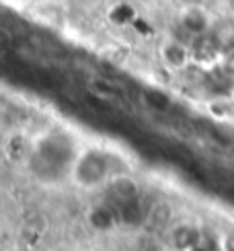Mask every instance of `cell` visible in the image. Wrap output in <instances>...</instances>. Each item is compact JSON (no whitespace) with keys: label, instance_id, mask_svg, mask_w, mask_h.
<instances>
[{"label":"cell","instance_id":"cell-6","mask_svg":"<svg viewBox=\"0 0 234 251\" xmlns=\"http://www.w3.org/2000/svg\"><path fill=\"white\" fill-rule=\"evenodd\" d=\"M222 70L226 72V75L234 76V50H228V51H222Z\"/></svg>","mask_w":234,"mask_h":251},{"label":"cell","instance_id":"cell-8","mask_svg":"<svg viewBox=\"0 0 234 251\" xmlns=\"http://www.w3.org/2000/svg\"><path fill=\"white\" fill-rule=\"evenodd\" d=\"M10 46H13V33L0 25V51H6Z\"/></svg>","mask_w":234,"mask_h":251},{"label":"cell","instance_id":"cell-7","mask_svg":"<svg viewBox=\"0 0 234 251\" xmlns=\"http://www.w3.org/2000/svg\"><path fill=\"white\" fill-rule=\"evenodd\" d=\"M220 249L222 251H234V228H230V231L222 233L220 237Z\"/></svg>","mask_w":234,"mask_h":251},{"label":"cell","instance_id":"cell-2","mask_svg":"<svg viewBox=\"0 0 234 251\" xmlns=\"http://www.w3.org/2000/svg\"><path fill=\"white\" fill-rule=\"evenodd\" d=\"M158 58L166 70L181 72L193 62V50L177 37H164L158 44Z\"/></svg>","mask_w":234,"mask_h":251},{"label":"cell","instance_id":"cell-3","mask_svg":"<svg viewBox=\"0 0 234 251\" xmlns=\"http://www.w3.org/2000/svg\"><path fill=\"white\" fill-rule=\"evenodd\" d=\"M179 25L183 27L189 35L204 37L206 33H210L214 21H211V15L208 8L199 6V4H189L179 13Z\"/></svg>","mask_w":234,"mask_h":251},{"label":"cell","instance_id":"cell-4","mask_svg":"<svg viewBox=\"0 0 234 251\" xmlns=\"http://www.w3.org/2000/svg\"><path fill=\"white\" fill-rule=\"evenodd\" d=\"M109 192L113 194L115 200H119V202H132L138 198V194H140V185H138V181L134 179L132 175H127V173H117L113 175L109 183Z\"/></svg>","mask_w":234,"mask_h":251},{"label":"cell","instance_id":"cell-5","mask_svg":"<svg viewBox=\"0 0 234 251\" xmlns=\"http://www.w3.org/2000/svg\"><path fill=\"white\" fill-rule=\"evenodd\" d=\"M171 243L179 249H191L197 243L195 226L191 225H177L171 228Z\"/></svg>","mask_w":234,"mask_h":251},{"label":"cell","instance_id":"cell-1","mask_svg":"<svg viewBox=\"0 0 234 251\" xmlns=\"http://www.w3.org/2000/svg\"><path fill=\"white\" fill-rule=\"evenodd\" d=\"M70 177L82 190H93L109 183L113 177L109 156L97 149H82L74 154L70 165Z\"/></svg>","mask_w":234,"mask_h":251}]
</instances>
